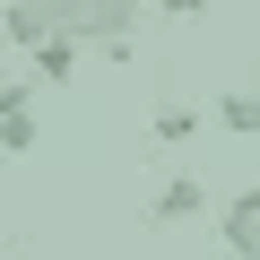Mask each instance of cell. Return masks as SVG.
<instances>
[{"label":"cell","instance_id":"obj_1","mask_svg":"<svg viewBox=\"0 0 260 260\" xmlns=\"http://www.w3.org/2000/svg\"><path fill=\"white\" fill-rule=\"evenodd\" d=\"M139 9L148 0H87V52H104V61H130V26H139Z\"/></svg>","mask_w":260,"mask_h":260},{"label":"cell","instance_id":"obj_2","mask_svg":"<svg viewBox=\"0 0 260 260\" xmlns=\"http://www.w3.org/2000/svg\"><path fill=\"white\" fill-rule=\"evenodd\" d=\"M26 148H35V87L9 78L0 87V156H26Z\"/></svg>","mask_w":260,"mask_h":260},{"label":"cell","instance_id":"obj_3","mask_svg":"<svg viewBox=\"0 0 260 260\" xmlns=\"http://www.w3.org/2000/svg\"><path fill=\"white\" fill-rule=\"evenodd\" d=\"M200 208H208V182H200V174H174V182L148 200V225H191Z\"/></svg>","mask_w":260,"mask_h":260},{"label":"cell","instance_id":"obj_4","mask_svg":"<svg viewBox=\"0 0 260 260\" xmlns=\"http://www.w3.org/2000/svg\"><path fill=\"white\" fill-rule=\"evenodd\" d=\"M78 61H87V52H78L70 35H52V44H35V52H26V87H70V78H78Z\"/></svg>","mask_w":260,"mask_h":260},{"label":"cell","instance_id":"obj_5","mask_svg":"<svg viewBox=\"0 0 260 260\" xmlns=\"http://www.w3.org/2000/svg\"><path fill=\"white\" fill-rule=\"evenodd\" d=\"M148 130L182 148V139H200V130H208V104H156V113H148Z\"/></svg>","mask_w":260,"mask_h":260},{"label":"cell","instance_id":"obj_6","mask_svg":"<svg viewBox=\"0 0 260 260\" xmlns=\"http://www.w3.org/2000/svg\"><path fill=\"white\" fill-rule=\"evenodd\" d=\"M208 121H217V130H234V139H260V95H217V104H208Z\"/></svg>","mask_w":260,"mask_h":260},{"label":"cell","instance_id":"obj_7","mask_svg":"<svg viewBox=\"0 0 260 260\" xmlns=\"http://www.w3.org/2000/svg\"><path fill=\"white\" fill-rule=\"evenodd\" d=\"M217 251H225V260H260V225H225Z\"/></svg>","mask_w":260,"mask_h":260},{"label":"cell","instance_id":"obj_8","mask_svg":"<svg viewBox=\"0 0 260 260\" xmlns=\"http://www.w3.org/2000/svg\"><path fill=\"white\" fill-rule=\"evenodd\" d=\"M225 225H260V182H251V191H234V200H225Z\"/></svg>","mask_w":260,"mask_h":260},{"label":"cell","instance_id":"obj_9","mask_svg":"<svg viewBox=\"0 0 260 260\" xmlns=\"http://www.w3.org/2000/svg\"><path fill=\"white\" fill-rule=\"evenodd\" d=\"M156 9H165V18H200L208 0H156Z\"/></svg>","mask_w":260,"mask_h":260},{"label":"cell","instance_id":"obj_10","mask_svg":"<svg viewBox=\"0 0 260 260\" xmlns=\"http://www.w3.org/2000/svg\"><path fill=\"white\" fill-rule=\"evenodd\" d=\"M9 260H35V251H9Z\"/></svg>","mask_w":260,"mask_h":260}]
</instances>
